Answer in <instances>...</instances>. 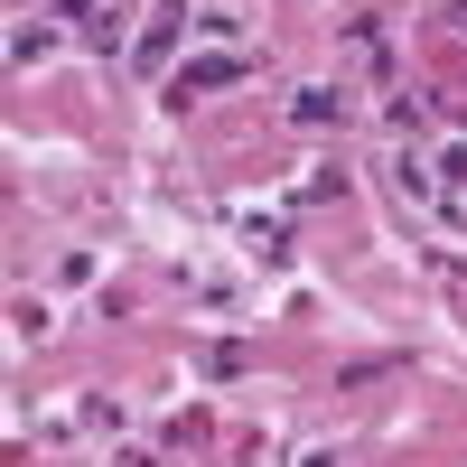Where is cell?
Wrapping results in <instances>:
<instances>
[{"instance_id": "1", "label": "cell", "mask_w": 467, "mask_h": 467, "mask_svg": "<svg viewBox=\"0 0 467 467\" xmlns=\"http://www.w3.org/2000/svg\"><path fill=\"white\" fill-rule=\"evenodd\" d=\"M337 112H346V94L327 85V94H299V122H337Z\"/></svg>"}]
</instances>
